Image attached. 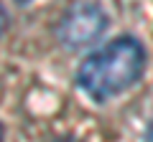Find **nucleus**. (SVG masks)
Wrapping results in <instances>:
<instances>
[{"label": "nucleus", "instance_id": "nucleus-1", "mask_svg": "<svg viewBox=\"0 0 153 142\" xmlns=\"http://www.w3.org/2000/svg\"><path fill=\"white\" fill-rule=\"evenodd\" d=\"M146 71V48L133 36H117L92 51L76 69V86L94 102L120 97Z\"/></svg>", "mask_w": 153, "mask_h": 142}, {"label": "nucleus", "instance_id": "nucleus-2", "mask_svg": "<svg viewBox=\"0 0 153 142\" xmlns=\"http://www.w3.org/2000/svg\"><path fill=\"white\" fill-rule=\"evenodd\" d=\"M107 13L97 3H74L64 10L56 26V36L66 48H84L107 31Z\"/></svg>", "mask_w": 153, "mask_h": 142}, {"label": "nucleus", "instance_id": "nucleus-3", "mask_svg": "<svg viewBox=\"0 0 153 142\" xmlns=\"http://www.w3.org/2000/svg\"><path fill=\"white\" fill-rule=\"evenodd\" d=\"M8 26H10V15H8V10H5V8L0 5V38H3V36H5Z\"/></svg>", "mask_w": 153, "mask_h": 142}, {"label": "nucleus", "instance_id": "nucleus-4", "mask_svg": "<svg viewBox=\"0 0 153 142\" xmlns=\"http://www.w3.org/2000/svg\"><path fill=\"white\" fill-rule=\"evenodd\" d=\"M146 142H153V122H151V127H148V132H146Z\"/></svg>", "mask_w": 153, "mask_h": 142}, {"label": "nucleus", "instance_id": "nucleus-5", "mask_svg": "<svg viewBox=\"0 0 153 142\" xmlns=\"http://www.w3.org/2000/svg\"><path fill=\"white\" fill-rule=\"evenodd\" d=\"M3 137H5V130H3V124H0V142H3Z\"/></svg>", "mask_w": 153, "mask_h": 142}]
</instances>
